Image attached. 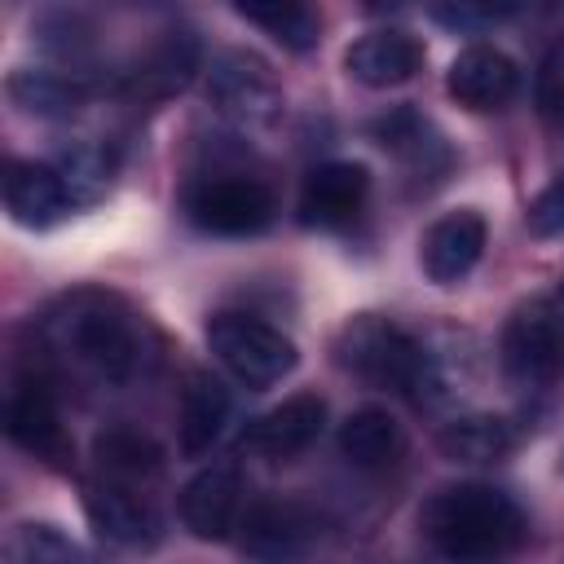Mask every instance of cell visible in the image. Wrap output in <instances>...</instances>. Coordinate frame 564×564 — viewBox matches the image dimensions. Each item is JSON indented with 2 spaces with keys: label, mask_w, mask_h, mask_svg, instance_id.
Instances as JSON below:
<instances>
[{
  "label": "cell",
  "mask_w": 564,
  "mask_h": 564,
  "mask_svg": "<svg viewBox=\"0 0 564 564\" xmlns=\"http://www.w3.org/2000/svg\"><path fill=\"white\" fill-rule=\"evenodd\" d=\"M423 542L445 564H507L524 546V511L494 485L458 480L419 507Z\"/></svg>",
  "instance_id": "1"
},
{
  "label": "cell",
  "mask_w": 564,
  "mask_h": 564,
  "mask_svg": "<svg viewBox=\"0 0 564 564\" xmlns=\"http://www.w3.org/2000/svg\"><path fill=\"white\" fill-rule=\"evenodd\" d=\"M44 339L62 366H70L97 383H123L145 361V330L137 322V313L101 291L66 295L44 317Z\"/></svg>",
  "instance_id": "2"
},
{
  "label": "cell",
  "mask_w": 564,
  "mask_h": 564,
  "mask_svg": "<svg viewBox=\"0 0 564 564\" xmlns=\"http://www.w3.org/2000/svg\"><path fill=\"white\" fill-rule=\"evenodd\" d=\"M335 357L344 370H352L370 388H383L410 401H432L441 388L432 352L392 317H375V313L352 317L335 339Z\"/></svg>",
  "instance_id": "3"
},
{
  "label": "cell",
  "mask_w": 564,
  "mask_h": 564,
  "mask_svg": "<svg viewBox=\"0 0 564 564\" xmlns=\"http://www.w3.org/2000/svg\"><path fill=\"white\" fill-rule=\"evenodd\" d=\"M207 348L247 388H269V383L286 379L300 361L295 339L251 313H216L207 322Z\"/></svg>",
  "instance_id": "4"
},
{
  "label": "cell",
  "mask_w": 564,
  "mask_h": 564,
  "mask_svg": "<svg viewBox=\"0 0 564 564\" xmlns=\"http://www.w3.org/2000/svg\"><path fill=\"white\" fill-rule=\"evenodd\" d=\"M502 370L524 388H546L564 375V317L555 304L533 300L502 326Z\"/></svg>",
  "instance_id": "5"
},
{
  "label": "cell",
  "mask_w": 564,
  "mask_h": 564,
  "mask_svg": "<svg viewBox=\"0 0 564 564\" xmlns=\"http://www.w3.org/2000/svg\"><path fill=\"white\" fill-rule=\"evenodd\" d=\"M189 220L216 238H251L273 220V194L256 176H216L189 189Z\"/></svg>",
  "instance_id": "6"
},
{
  "label": "cell",
  "mask_w": 564,
  "mask_h": 564,
  "mask_svg": "<svg viewBox=\"0 0 564 564\" xmlns=\"http://www.w3.org/2000/svg\"><path fill=\"white\" fill-rule=\"evenodd\" d=\"M207 101L234 123H269L282 110V88L264 57L247 48H229L207 70Z\"/></svg>",
  "instance_id": "7"
},
{
  "label": "cell",
  "mask_w": 564,
  "mask_h": 564,
  "mask_svg": "<svg viewBox=\"0 0 564 564\" xmlns=\"http://www.w3.org/2000/svg\"><path fill=\"white\" fill-rule=\"evenodd\" d=\"M0 194H4V212L26 229H48V225L66 220L79 207V198H75L70 181L62 176V167L57 163H40V159H9Z\"/></svg>",
  "instance_id": "8"
},
{
  "label": "cell",
  "mask_w": 564,
  "mask_h": 564,
  "mask_svg": "<svg viewBox=\"0 0 564 564\" xmlns=\"http://www.w3.org/2000/svg\"><path fill=\"white\" fill-rule=\"evenodd\" d=\"M366 194H370V172L361 163L326 159V163L308 167L295 207H300V220L313 229H344L366 207Z\"/></svg>",
  "instance_id": "9"
},
{
  "label": "cell",
  "mask_w": 564,
  "mask_h": 564,
  "mask_svg": "<svg viewBox=\"0 0 564 564\" xmlns=\"http://www.w3.org/2000/svg\"><path fill=\"white\" fill-rule=\"evenodd\" d=\"M181 524L203 542H225L242 520V476L234 463H212L185 480L176 498Z\"/></svg>",
  "instance_id": "10"
},
{
  "label": "cell",
  "mask_w": 564,
  "mask_h": 564,
  "mask_svg": "<svg viewBox=\"0 0 564 564\" xmlns=\"http://www.w3.org/2000/svg\"><path fill=\"white\" fill-rule=\"evenodd\" d=\"M4 432L18 449H26L31 458L40 463H53L62 467L70 458V436L62 427V414H57V401L53 392L40 383V379H22L13 392H9V405H4Z\"/></svg>",
  "instance_id": "11"
},
{
  "label": "cell",
  "mask_w": 564,
  "mask_h": 564,
  "mask_svg": "<svg viewBox=\"0 0 564 564\" xmlns=\"http://www.w3.org/2000/svg\"><path fill=\"white\" fill-rule=\"evenodd\" d=\"M238 529L242 555L256 564H300L313 542V520L295 502H251Z\"/></svg>",
  "instance_id": "12"
},
{
  "label": "cell",
  "mask_w": 564,
  "mask_h": 564,
  "mask_svg": "<svg viewBox=\"0 0 564 564\" xmlns=\"http://www.w3.org/2000/svg\"><path fill=\"white\" fill-rule=\"evenodd\" d=\"M445 88H449V97L458 106H467L476 115H489V110H502L516 97L520 70H516V62L502 48H494V44H467L449 62Z\"/></svg>",
  "instance_id": "13"
},
{
  "label": "cell",
  "mask_w": 564,
  "mask_h": 564,
  "mask_svg": "<svg viewBox=\"0 0 564 564\" xmlns=\"http://www.w3.org/2000/svg\"><path fill=\"white\" fill-rule=\"evenodd\" d=\"M485 242H489V229H485L480 212H467V207L449 212V216L432 220V229L423 234V247H419L423 273L436 286H454L476 269V260L485 256Z\"/></svg>",
  "instance_id": "14"
},
{
  "label": "cell",
  "mask_w": 564,
  "mask_h": 564,
  "mask_svg": "<svg viewBox=\"0 0 564 564\" xmlns=\"http://www.w3.org/2000/svg\"><path fill=\"white\" fill-rule=\"evenodd\" d=\"M322 423H326V401H322L317 392H295V397H286L282 405H273L269 414H260V419L247 427L242 445H247L251 454H260V458L282 463V458L304 454V449L322 436Z\"/></svg>",
  "instance_id": "15"
},
{
  "label": "cell",
  "mask_w": 564,
  "mask_h": 564,
  "mask_svg": "<svg viewBox=\"0 0 564 564\" xmlns=\"http://www.w3.org/2000/svg\"><path fill=\"white\" fill-rule=\"evenodd\" d=\"M423 66V48L410 31L383 26V31H366L361 40L348 44L344 53V70L348 79L366 84V88H401L419 75Z\"/></svg>",
  "instance_id": "16"
},
{
  "label": "cell",
  "mask_w": 564,
  "mask_h": 564,
  "mask_svg": "<svg viewBox=\"0 0 564 564\" xmlns=\"http://www.w3.org/2000/svg\"><path fill=\"white\" fill-rule=\"evenodd\" d=\"M84 511H88L93 529H97L106 542L145 546V542L159 538V516H154V502H150L145 489L115 485V480H97V485H88V494H84Z\"/></svg>",
  "instance_id": "17"
},
{
  "label": "cell",
  "mask_w": 564,
  "mask_h": 564,
  "mask_svg": "<svg viewBox=\"0 0 564 564\" xmlns=\"http://www.w3.org/2000/svg\"><path fill=\"white\" fill-rule=\"evenodd\" d=\"M229 423V392L216 375L194 370L185 392H181V423H176V445L185 458H203Z\"/></svg>",
  "instance_id": "18"
},
{
  "label": "cell",
  "mask_w": 564,
  "mask_h": 564,
  "mask_svg": "<svg viewBox=\"0 0 564 564\" xmlns=\"http://www.w3.org/2000/svg\"><path fill=\"white\" fill-rule=\"evenodd\" d=\"M198 70V40L189 31H167L132 70H128V93L145 101H163L181 93Z\"/></svg>",
  "instance_id": "19"
},
{
  "label": "cell",
  "mask_w": 564,
  "mask_h": 564,
  "mask_svg": "<svg viewBox=\"0 0 564 564\" xmlns=\"http://www.w3.org/2000/svg\"><path fill=\"white\" fill-rule=\"evenodd\" d=\"M93 458H97V471L115 485H132V489H145L163 476V449L154 436L137 432V427H110L93 441Z\"/></svg>",
  "instance_id": "20"
},
{
  "label": "cell",
  "mask_w": 564,
  "mask_h": 564,
  "mask_svg": "<svg viewBox=\"0 0 564 564\" xmlns=\"http://www.w3.org/2000/svg\"><path fill=\"white\" fill-rule=\"evenodd\" d=\"M4 93L13 106H22L26 115H44V119H62L75 115L84 101V84L70 79L66 70H48V66H22L4 79Z\"/></svg>",
  "instance_id": "21"
},
{
  "label": "cell",
  "mask_w": 564,
  "mask_h": 564,
  "mask_svg": "<svg viewBox=\"0 0 564 564\" xmlns=\"http://www.w3.org/2000/svg\"><path fill=\"white\" fill-rule=\"evenodd\" d=\"M339 454L357 467H388L401 454V427L388 410L361 405L339 423Z\"/></svg>",
  "instance_id": "22"
},
{
  "label": "cell",
  "mask_w": 564,
  "mask_h": 564,
  "mask_svg": "<svg viewBox=\"0 0 564 564\" xmlns=\"http://www.w3.org/2000/svg\"><path fill=\"white\" fill-rule=\"evenodd\" d=\"M436 445L454 463H498L516 445V436H511V423L498 414H467V419L445 423Z\"/></svg>",
  "instance_id": "23"
},
{
  "label": "cell",
  "mask_w": 564,
  "mask_h": 564,
  "mask_svg": "<svg viewBox=\"0 0 564 564\" xmlns=\"http://www.w3.org/2000/svg\"><path fill=\"white\" fill-rule=\"evenodd\" d=\"M234 13L251 26H260L264 35H273L282 48L291 53H308L317 44V13L308 4H295V0H264V4H234Z\"/></svg>",
  "instance_id": "24"
},
{
  "label": "cell",
  "mask_w": 564,
  "mask_h": 564,
  "mask_svg": "<svg viewBox=\"0 0 564 564\" xmlns=\"http://www.w3.org/2000/svg\"><path fill=\"white\" fill-rule=\"evenodd\" d=\"M18 555L22 564H93L66 533L53 524H22L18 529Z\"/></svg>",
  "instance_id": "25"
},
{
  "label": "cell",
  "mask_w": 564,
  "mask_h": 564,
  "mask_svg": "<svg viewBox=\"0 0 564 564\" xmlns=\"http://www.w3.org/2000/svg\"><path fill=\"white\" fill-rule=\"evenodd\" d=\"M524 225H529L533 238H560V234H564V172L529 203Z\"/></svg>",
  "instance_id": "26"
},
{
  "label": "cell",
  "mask_w": 564,
  "mask_h": 564,
  "mask_svg": "<svg viewBox=\"0 0 564 564\" xmlns=\"http://www.w3.org/2000/svg\"><path fill=\"white\" fill-rule=\"evenodd\" d=\"M538 106L546 115H564V40L546 53L542 75H538Z\"/></svg>",
  "instance_id": "27"
}]
</instances>
